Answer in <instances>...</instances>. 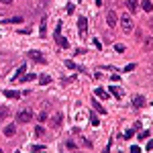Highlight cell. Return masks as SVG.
<instances>
[{
  "mask_svg": "<svg viewBox=\"0 0 153 153\" xmlns=\"http://www.w3.org/2000/svg\"><path fill=\"white\" fill-rule=\"evenodd\" d=\"M53 39H55V43L61 47V49H68L70 47V41L65 39L63 35H61V23H57V27H55V33H53Z\"/></svg>",
  "mask_w": 153,
  "mask_h": 153,
  "instance_id": "obj_1",
  "label": "cell"
},
{
  "mask_svg": "<svg viewBox=\"0 0 153 153\" xmlns=\"http://www.w3.org/2000/svg\"><path fill=\"white\" fill-rule=\"evenodd\" d=\"M121 27H123L125 33L133 31V18H131V14H123V16H121Z\"/></svg>",
  "mask_w": 153,
  "mask_h": 153,
  "instance_id": "obj_2",
  "label": "cell"
},
{
  "mask_svg": "<svg viewBox=\"0 0 153 153\" xmlns=\"http://www.w3.org/2000/svg\"><path fill=\"white\" fill-rule=\"evenodd\" d=\"M31 118H33V110H29V108H27V110H18V112H16V123H23V125H25V123H29Z\"/></svg>",
  "mask_w": 153,
  "mask_h": 153,
  "instance_id": "obj_3",
  "label": "cell"
},
{
  "mask_svg": "<svg viewBox=\"0 0 153 153\" xmlns=\"http://www.w3.org/2000/svg\"><path fill=\"white\" fill-rule=\"evenodd\" d=\"M29 57H31L33 61H37V63H41V65H45V63H47L45 55H43L39 49H31V51H29Z\"/></svg>",
  "mask_w": 153,
  "mask_h": 153,
  "instance_id": "obj_4",
  "label": "cell"
},
{
  "mask_svg": "<svg viewBox=\"0 0 153 153\" xmlns=\"http://www.w3.org/2000/svg\"><path fill=\"white\" fill-rule=\"evenodd\" d=\"M106 25L110 27V29H114V27L118 25V14H116L114 10H108V12H106Z\"/></svg>",
  "mask_w": 153,
  "mask_h": 153,
  "instance_id": "obj_5",
  "label": "cell"
},
{
  "mask_svg": "<svg viewBox=\"0 0 153 153\" xmlns=\"http://www.w3.org/2000/svg\"><path fill=\"white\" fill-rule=\"evenodd\" d=\"M78 31L82 37H86V31H88V20H86V16H78Z\"/></svg>",
  "mask_w": 153,
  "mask_h": 153,
  "instance_id": "obj_6",
  "label": "cell"
},
{
  "mask_svg": "<svg viewBox=\"0 0 153 153\" xmlns=\"http://www.w3.org/2000/svg\"><path fill=\"white\" fill-rule=\"evenodd\" d=\"M39 37H41V39L47 37V16H43V18L39 20Z\"/></svg>",
  "mask_w": 153,
  "mask_h": 153,
  "instance_id": "obj_7",
  "label": "cell"
},
{
  "mask_svg": "<svg viewBox=\"0 0 153 153\" xmlns=\"http://www.w3.org/2000/svg\"><path fill=\"white\" fill-rule=\"evenodd\" d=\"M51 123H53V127H55V129H59V127L63 125V114H61V112H55V114H53V118H51Z\"/></svg>",
  "mask_w": 153,
  "mask_h": 153,
  "instance_id": "obj_8",
  "label": "cell"
},
{
  "mask_svg": "<svg viewBox=\"0 0 153 153\" xmlns=\"http://www.w3.org/2000/svg\"><path fill=\"white\" fill-rule=\"evenodd\" d=\"M145 106V96H133V108H143Z\"/></svg>",
  "mask_w": 153,
  "mask_h": 153,
  "instance_id": "obj_9",
  "label": "cell"
},
{
  "mask_svg": "<svg viewBox=\"0 0 153 153\" xmlns=\"http://www.w3.org/2000/svg\"><path fill=\"white\" fill-rule=\"evenodd\" d=\"M23 20H25L23 16H10V18H4L2 23H6V25H20Z\"/></svg>",
  "mask_w": 153,
  "mask_h": 153,
  "instance_id": "obj_10",
  "label": "cell"
},
{
  "mask_svg": "<svg viewBox=\"0 0 153 153\" xmlns=\"http://www.w3.org/2000/svg\"><path fill=\"white\" fill-rule=\"evenodd\" d=\"M16 135V125H6L4 127V137H14Z\"/></svg>",
  "mask_w": 153,
  "mask_h": 153,
  "instance_id": "obj_11",
  "label": "cell"
},
{
  "mask_svg": "<svg viewBox=\"0 0 153 153\" xmlns=\"http://www.w3.org/2000/svg\"><path fill=\"white\" fill-rule=\"evenodd\" d=\"M108 92H110L112 96H116V98H123V90L118 88V86H108Z\"/></svg>",
  "mask_w": 153,
  "mask_h": 153,
  "instance_id": "obj_12",
  "label": "cell"
},
{
  "mask_svg": "<svg viewBox=\"0 0 153 153\" xmlns=\"http://www.w3.org/2000/svg\"><path fill=\"white\" fill-rule=\"evenodd\" d=\"M4 96L10 98V100H18L20 98V92H16V90H4Z\"/></svg>",
  "mask_w": 153,
  "mask_h": 153,
  "instance_id": "obj_13",
  "label": "cell"
},
{
  "mask_svg": "<svg viewBox=\"0 0 153 153\" xmlns=\"http://www.w3.org/2000/svg\"><path fill=\"white\" fill-rule=\"evenodd\" d=\"M92 106H94V110H96L98 114H106V108H104L98 100H92Z\"/></svg>",
  "mask_w": 153,
  "mask_h": 153,
  "instance_id": "obj_14",
  "label": "cell"
},
{
  "mask_svg": "<svg viewBox=\"0 0 153 153\" xmlns=\"http://www.w3.org/2000/svg\"><path fill=\"white\" fill-rule=\"evenodd\" d=\"M25 72H27V63H20V68H18V70L14 72V76H12V80H18L20 76H23V74H25Z\"/></svg>",
  "mask_w": 153,
  "mask_h": 153,
  "instance_id": "obj_15",
  "label": "cell"
},
{
  "mask_svg": "<svg viewBox=\"0 0 153 153\" xmlns=\"http://www.w3.org/2000/svg\"><path fill=\"white\" fill-rule=\"evenodd\" d=\"M94 96H96V98H100V100H106V98H108V92H106V90H102V88H96V90H94Z\"/></svg>",
  "mask_w": 153,
  "mask_h": 153,
  "instance_id": "obj_16",
  "label": "cell"
},
{
  "mask_svg": "<svg viewBox=\"0 0 153 153\" xmlns=\"http://www.w3.org/2000/svg\"><path fill=\"white\" fill-rule=\"evenodd\" d=\"M127 8H129L131 12H137V8H139V2H137V0H127Z\"/></svg>",
  "mask_w": 153,
  "mask_h": 153,
  "instance_id": "obj_17",
  "label": "cell"
},
{
  "mask_svg": "<svg viewBox=\"0 0 153 153\" xmlns=\"http://www.w3.org/2000/svg\"><path fill=\"white\" fill-rule=\"evenodd\" d=\"M90 123H92V127H98V125H100V116H98V112H90Z\"/></svg>",
  "mask_w": 153,
  "mask_h": 153,
  "instance_id": "obj_18",
  "label": "cell"
},
{
  "mask_svg": "<svg viewBox=\"0 0 153 153\" xmlns=\"http://www.w3.org/2000/svg\"><path fill=\"white\" fill-rule=\"evenodd\" d=\"M141 8H143L145 12H151V10H153V4H151V0H143V2H141Z\"/></svg>",
  "mask_w": 153,
  "mask_h": 153,
  "instance_id": "obj_19",
  "label": "cell"
},
{
  "mask_svg": "<svg viewBox=\"0 0 153 153\" xmlns=\"http://www.w3.org/2000/svg\"><path fill=\"white\" fill-rule=\"evenodd\" d=\"M8 114H10V110H8V108H6V106H0V123H2V121H4Z\"/></svg>",
  "mask_w": 153,
  "mask_h": 153,
  "instance_id": "obj_20",
  "label": "cell"
},
{
  "mask_svg": "<svg viewBox=\"0 0 153 153\" xmlns=\"http://www.w3.org/2000/svg\"><path fill=\"white\" fill-rule=\"evenodd\" d=\"M49 82H51V76H47V74H43V76L39 78V84H41V86H47Z\"/></svg>",
  "mask_w": 153,
  "mask_h": 153,
  "instance_id": "obj_21",
  "label": "cell"
},
{
  "mask_svg": "<svg viewBox=\"0 0 153 153\" xmlns=\"http://www.w3.org/2000/svg\"><path fill=\"white\" fill-rule=\"evenodd\" d=\"M37 76L35 74H23V76H20V80H23V82H33Z\"/></svg>",
  "mask_w": 153,
  "mask_h": 153,
  "instance_id": "obj_22",
  "label": "cell"
},
{
  "mask_svg": "<svg viewBox=\"0 0 153 153\" xmlns=\"http://www.w3.org/2000/svg\"><path fill=\"white\" fill-rule=\"evenodd\" d=\"M37 121H39L41 125L45 123V121H47V110H41V112H39V116H37Z\"/></svg>",
  "mask_w": 153,
  "mask_h": 153,
  "instance_id": "obj_23",
  "label": "cell"
},
{
  "mask_svg": "<svg viewBox=\"0 0 153 153\" xmlns=\"http://www.w3.org/2000/svg\"><path fill=\"white\" fill-rule=\"evenodd\" d=\"M65 68H68V70H78V65H76L72 59H68V61H65Z\"/></svg>",
  "mask_w": 153,
  "mask_h": 153,
  "instance_id": "obj_24",
  "label": "cell"
},
{
  "mask_svg": "<svg viewBox=\"0 0 153 153\" xmlns=\"http://www.w3.org/2000/svg\"><path fill=\"white\" fill-rule=\"evenodd\" d=\"M65 149H72V151H74V149H78V145H76L74 141H65Z\"/></svg>",
  "mask_w": 153,
  "mask_h": 153,
  "instance_id": "obj_25",
  "label": "cell"
},
{
  "mask_svg": "<svg viewBox=\"0 0 153 153\" xmlns=\"http://www.w3.org/2000/svg\"><path fill=\"white\" fill-rule=\"evenodd\" d=\"M133 135H135V129H129V131H127V133L123 135V139H131V137H133Z\"/></svg>",
  "mask_w": 153,
  "mask_h": 153,
  "instance_id": "obj_26",
  "label": "cell"
},
{
  "mask_svg": "<svg viewBox=\"0 0 153 153\" xmlns=\"http://www.w3.org/2000/svg\"><path fill=\"white\" fill-rule=\"evenodd\" d=\"M35 135H45V131H43V127H41V123L35 127Z\"/></svg>",
  "mask_w": 153,
  "mask_h": 153,
  "instance_id": "obj_27",
  "label": "cell"
},
{
  "mask_svg": "<svg viewBox=\"0 0 153 153\" xmlns=\"http://www.w3.org/2000/svg\"><path fill=\"white\" fill-rule=\"evenodd\" d=\"M114 51H116V53H123V51H125V45H123V43H116V45H114Z\"/></svg>",
  "mask_w": 153,
  "mask_h": 153,
  "instance_id": "obj_28",
  "label": "cell"
},
{
  "mask_svg": "<svg viewBox=\"0 0 153 153\" xmlns=\"http://www.w3.org/2000/svg\"><path fill=\"white\" fill-rule=\"evenodd\" d=\"M149 135H151V131H143V133L139 135V139L143 141V139H149Z\"/></svg>",
  "mask_w": 153,
  "mask_h": 153,
  "instance_id": "obj_29",
  "label": "cell"
},
{
  "mask_svg": "<svg viewBox=\"0 0 153 153\" xmlns=\"http://www.w3.org/2000/svg\"><path fill=\"white\" fill-rule=\"evenodd\" d=\"M135 68H137V65H135V63H129V65H127V68H125L123 72H133Z\"/></svg>",
  "mask_w": 153,
  "mask_h": 153,
  "instance_id": "obj_30",
  "label": "cell"
},
{
  "mask_svg": "<svg viewBox=\"0 0 153 153\" xmlns=\"http://www.w3.org/2000/svg\"><path fill=\"white\" fill-rule=\"evenodd\" d=\"M65 10H68V14H72V12L76 10V6H74V4H68V6H65Z\"/></svg>",
  "mask_w": 153,
  "mask_h": 153,
  "instance_id": "obj_31",
  "label": "cell"
},
{
  "mask_svg": "<svg viewBox=\"0 0 153 153\" xmlns=\"http://www.w3.org/2000/svg\"><path fill=\"white\" fill-rule=\"evenodd\" d=\"M31 149H33V151H43V149H45V145H33Z\"/></svg>",
  "mask_w": 153,
  "mask_h": 153,
  "instance_id": "obj_32",
  "label": "cell"
},
{
  "mask_svg": "<svg viewBox=\"0 0 153 153\" xmlns=\"http://www.w3.org/2000/svg\"><path fill=\"white\" fill-rule=\"evenodd\" d=\"M147 151H153V139L147 141Z\"/></svg>",
  "mask_w": 153,
  "mask_h": 153,
  "instance_id": "obj_33",
  "label": "cell"
},
{
  "mask_svg": "<svg viewBox=\"0 0 153 153\" xmlns=\"http://www.w3.org/2000/svg\"><path fill=\"white\" fill-rule=\"evenodd\" d=\"M110 80H112V82H118V74H116V72H112V76H110Z\"/></svg>",
  "mask_w": 153,
  "mask_h": 153,
  "instance_id": "obj_34",
  "label": "cell"
},
{
  "mask_svg": "<svg viewBox=\"0 0 153 153\" xmlns=\"http://www.w3.org/2000/svg\"><path fill=\"white\" fill-rule=\"evenodd\" d=\"M94 45H96V49H102V43H100L98 39H94Z\"/></svg>",
  "mask_w": 153,
  "mask_h": 153,
  "instance_id": "obj_35",
  "label": "cell"
},
{
  "mask_svg": "<svg viewBox=\"0 0 153 153\" xmlns=\"http://www.w3.org/2000/svg\"><path fill=\"white\" fill-rule=\"evenodd\" d=\"M131 151H133V153H139V151H141V147H137V145H133V147H131Z\"/></svg>",
  "mask_w": 153,
  "mask_h": 153,
  "instance_id": "obj_36",
  "label": "cell"
},
{
  "mask_svg": "<svg viewBox=\"0 0 153 153\" xmlns=\"http://www.w3.org/2000/svg\"><path fill=\"white\" fill-rule=\"evenodd\" d=\"M2 4H12V0H0Z\"/></svg>",
  "mask_w": 153,
  "mask_h": 153,
  "instance_id": "obj_37",
  "label": "cell"
},
{
  "mask_svg": "<svg viewBox=\"0 0 153 153\" xmlns=\"http://www.w3.org/2000/svg\"><path fill=\"white\" fill-rule=\"evenodd\" d=\"M96 4H98V6H102V0H96Z\"/></svg>",
  "mask_w": 153,
  "mask_h": 153,
  "instance_id": "obj_38",
  "label": "cell"
},
{
  "mask_svg": "<svg viewBox=\"0 0 153 153\" xmlns=\"http://www.w3.org/2000/svg\"><path fill=\"white\" fill-rule=\"evenodd\" d=\"M78 2H80V0H78Z\"/></svg>",
  "mask_w": 153,
  "mask_h": 153,
  "instance_id": "obj_39",
  "label": "cell"
}]
</instances>
